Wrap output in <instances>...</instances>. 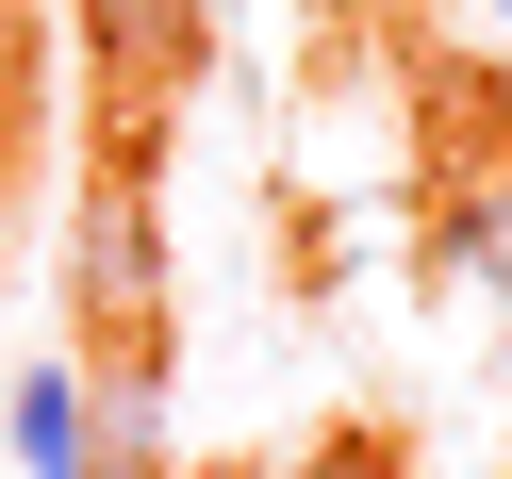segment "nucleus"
<instances>
[{
    "instance_id": "obj_1",
    "label": "nucleus",
    "mask_w": 512,
    "mask_h": 479,
    "mask_svg": "<svg viewBox=\"0 0 512 479\" xmlns=\"http://www.w3.org/2000/svg\"><path fill=\"white\" fill-rule=\"evenodd\" d=\"M67 298H83V364H166V215L133 182H100L67 232Z\"/></svg>"
},
{
    "instance_id": "obj_2",
    "label": "nucleus",
    "mask_w": 512,
    "mask_h": 479,
    "mask_svg": "<svg viewBox=\"0 0 512 479\" xmlns=\"http://www.w3.org/2000/svg\"><path fill=\"white\" fill-rule=\"evenodd\" d=\"M83 50H100L133 100H166V83H199V50H215V0H83Z\"/></svg>"
},
{
    "instance_id": "obj_3",
    "label": "nucleus",
    "mask_w": 512,
    "mask_h": 479,
    "mask_svg": "<svg viewBox=\"0 0 512 479\" xmlns=\"http://www.w3.org/2000/svg\"><path fill=\"white\" fill-rule=\"evenodd\" d=\"M17 463H34V479H83V364H34V380H17Z\"/></svg>"
},
{
    "instance_id": "obj_4",
    "label": "nucleus",
    "mask_w": 512,
    "mask_h": 479,
    "mask_svg": "<svg viewBox=\"0 0 512 479\" xmlns=\"http://www.w3.org/2000/svg\"><path fill=\"white\" fill-rule=\"evenodd\" d=\"M281 479H413V463H397V446H380V430H331V446H298V463H281Z\"/></svg>"
},
{
    "instance_id": "obj_5",
    "label": "nucleus",
    "mask_w": 512,
    "mask_h": 479,
    "mask_svg": "<svg viewBox=\"0 0 512 479\" xmlns=\"http://www.w3.org/2000/svg\"><path fill=\"white\" fill-rule=\"evenodd\" d=\"M463 265L512 281V182H479V199H463Z\"/></svg>"
}]
</instances>
